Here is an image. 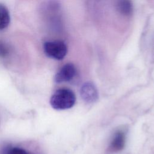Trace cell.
Listing matches in <instances>:
<instances>
[{"instance_id": "cell-1", "label": "cell", "mask_w": 154, "mask_h": 154, "mask_svg": "<svg viewBox=\"0 0 154 154\" xmlns=\"http://www.w3.org/2000/svg\"><path fill=\"white\" fill-rule=\"evenodd\" d=\"M76 100L73 92L67 88H61L57 90L51 96L50 103L55 109L63 110L72 108Z\"/></svg>"}, {"instance_id": "cell-2", "label": "cell", "mask_w": 154, "mask_h": 154, "mask_svg": "<svg viewBox=\"0 0 154 154\" xmlns=\"http://www.w3.org/2000/svg\"><path fill=\"white\" fill-rule=\"evenodd\" d=\"M43 50L48 57L57 60H63L67 52V46L62 41L46 42L44 43Z\"/></svg>"}, {"instance_id": "cell-3", "label": "cell", "mask_w": 154, "mask_h": 154, "mask_svg": "<svg viewBox=\"0 0 154 154\" xmlns=\"http://www.w3.org/2000/svg\"><path fill=\"white\" fill-rule=\"evenodd\" d=\"M76 68L70 63L63 66L55 76V81L57 83L71 81L75 76Z\"/></svg>"}, {"instance_id": "cell-4", "label": "cell", "mask_w": 154, "mask_h": 154, "mask_svg": "<svg viewBox=\"0 0 154 154\" xmlns=\"http://www.w3.org/2000/svg\"><path fill=\"white\" fill-rule=\"evenodd\" d=\"M125 132L122 130H118L114 134L111 140L108 150L112 153L121 151L125 147Z\"/></svg>"}, {"instance_id": "cell-5", "label": "cell", "mask_w": 154, "mask_h": 154, "mask_svg": "<svg viewBox=\"0 0 154 154\" xmlns=\"http://www.w3.org/2000/svg\"><path fill=\"white\" fill-rule=\"evenodd\" d=\"M81 95L83 100L87 102H94L98 97L97 91L91 82H87L82 86Z\"/></svg>"}, {"instance_id": "cell-6", "label": "cell", "mask_w": 154, "mask_h": 154, "mask_svg": "<svg viewBox=\"0 0 154 154\" xmlns=\"http://www.w3.org/2000/svg\"><path fill=\"white\" fill-rule=\"evenodd\" d=\"M10 20V17L8 8L3 4H0V29L6 28Z\"/></svg>"}, {"instance_id": "cell-7", "label": "cell", "mask_w": 154, "mask_h": 154, "mask_svg": "<svg viewBox=\"0 0 154 154\" xmlns=\"http://www.w3.org/2000/svg\"><path fill=\"white\" fill-rule=\"evenodd\" d=\"M117 9L119 11L125 16L130 15L133 10L132 5L131 1H120L117 2Z\"/></svg>"}, {"instance_id": "cell-8", "label": "cell", "mask_w": 154, "mask_h": 154, "mask_svg": "<svg viewBox=\"0 0 154 154\" xmlns=\"http://www.w3.org/2000/svg\"><path fill=\"white\" fill-rule=\"evenodd\" d=\"M2 154H33L28 151L18 147H11L5 149Z\"/></svg>"}, {"instance_id": "cell-9", "label": "cell", "mask_w": 154, "mask_h": 154, "mask_svg": "<svg viewBox=\"0 0 154 154\" xmlns=\"http://www.w3.org/2000/svg\"><path fill=\"white\" fill-rule=\"evenodd\" d=\"M8 52L9 51L6 45L0 42V56L5 57L8 54Z\"/></svg>"}]
</instances>
